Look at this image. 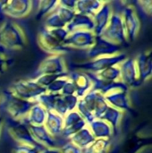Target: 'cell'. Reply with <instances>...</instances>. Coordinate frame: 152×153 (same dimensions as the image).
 <instances>
[{
    "instance_id": "1",
    "label": "cell",
    "mask_w": 152,
    "mask_h": 153,
    "mask_svg": "<svg viewBox=\"0 0 152 153\" xmlns=\"http://www.w3.org/2000/svg\"><path fill=\"white\" fill-rule=\"evenodd\" d=\"M108 107L109 105L106 101L104 95L90 90L82 98L79 99L75 110L88 125L94 120L101 119Z\"/></svg>"
},
{
    "instance_id": "2",
    "label": "cell",
    "mask_w": 152,
    "mask_h": 153,
    "mask_svg": "<svg viewBox=\"0 0 152 153\" xmlns=\"http://www.w3.org/2000/svg\"><path fill=\"white\" fill-rule=\"evenodd\" d=\"M79 99L75 95L66 96L61 93L46 92L39 96L36 102L40 104L47 111L55 112L65 117L68 113L76 109Z\"/></svg>"
},
{
    "instance_id": "3",
    "label": "cell",
    "mask_w": 152,
    "mask_h": 153,
    "mask_svg": "<svg viewBox=\"0 0 152 153\" xmlns=\"http://www.w3.org/2000/svg\"><path fill=\"white\" fill-rule=\"evenodd\" d=\"M68 34L65 29H50L45 27L39 31V45L47 53L61 56L71 50V48L64 45V41Z\"/></svg>"
},
{
    "instance_id": "4",
    "label": "cell",
    "mask_w": 152,
    "mask_h": 153,
    "mask_svg": "<svg viewBox=\"0 0 152 153\" xmlns=\"http://www.w3.org/2000/svg\"><path fill=\"white\" fill-rule=\"evenodd\" d=\"M0 103L4 110L10 116L11 119L22 120L25 118L30 108L37 103L22 100L13 94L9 90L1 92Z\"/></svg>"
},
{
    "instance_id": "5",
    "label": "cell",
    "mask_w": 152,
    "mask_h": 153,
    "mask_svg": "<svg viewBox=\"0 0 152 153\" xmlns=\"http://www.w3.org/2000/svg\"><path fill=\"white\" fill-rule=\"evenodd\" d=\"M0 45L12 50L23 48L26 38L22 28L13 22H4L0 27Z\"/></svg>"
},
{
    "instance_id": "6",
    "label": "cell",
    "mask_w": 152,
    "mask_h": 153,
    "mask_svg": "<svg viewBox=\"0 0 152 153\" xmlns=\"http://www.w3.org/2000/svg\"><path fill=\"white\" fill-rule=\"evenodd\" d=\"M7 90L16 97L31 102H36L39 96L47 92L46 88L39 85L33 79L16 81L13 82Z\"/></svg>"
},
{
    "instance_id": "7",
    "label": "cell",
    "mask_w": 152,
    "mask_h": 153,
    "mask_svg": "<svg viewBox=\"0 0 152 153\" xmlns=\"http://www.w3.org/2000/svg\"><path fill=\"white\" fill-rule=\"evenodd\" d=\"M127 56L125 53H118L116 55L110 56H102V57L90 59V61L82 64H77L75 67L82 70V72L98 74L108 68L118 65Z\"/></svg>"
},
{
    "instance_id": "8",
    "label": "cell",
    "mask_w": 152,
    "mask_h": 153,
    "mask_svg": "<svg viewBox=\"0 0 152 153\" xmlns=\"http://www.w3.org/2000/svg\"><path fill=\"white\" fill-rule=\"evenodd\" d=\"M7 129L8 133L11 135V137L18 143V144H25L39 148H44L43 146L39 145L32 137L31 133L28 127L27 123L24 121V119L22 120H13L10 119L7 123Z\"/></svg>"
},
{
    "instance_id": "9",
    "label": "cell",
    "mask_w": 152,
    "mask_h": 153,
    "mask_svg": "<svg viewBox=\"0 0 152 153\" xmlns=\"http://www.w3.org/2000/svg\"><path fill=\"white\" fill-rule=\"evenodd\" d=\"M100 36L118 46L128 42L124 22L120 13H112L108 25Z\"/></svg>"
},
{
    "instance_id": "10",
    "label": "cell",
    "mask_w": 152,
    "mask_h": 153,
    "mask_svg": "<svg viewBox=\"0 0 152 153\" xmlns=\"http://www.w3.org/2000/svg\"><path fill=\"white\" fill-rule=\"evenodd\" d=\"M66 72L67 69L63 56L60 55H51L40 63L38 69L35 71L32 79L41 75L58 74Z\"/></svg>"
},
{
    "instance_id": "11",
    "label": "cell",
    "mask_w": 152,
    "mask_h": 153,
    "mask_svg": "<svg viewBox=\"0 0 152 153\" xmlns=\"http://www.w3.org/2000/svg\"><path fill=\"white\" fill-rule=\"evenodd\" d=\"M32 8V2L28 0L0 1V14L12 18L26 16Z\"/></svg>"
},
{
    "instance_id": "12",
    "label": "cell",
    "mask_w": 152,
    "mask_h": 153,
    "mask_svg": "<svg viewBox=\"0 0 152 153\" xmlns=\"http://www.w3.org/2000/svg\"><path fill=\"white\" fill-rule=\"evenodd\" d=\"M120 14L122 16V20L124 22L127 41L131 42L136 39L139 33L141 28L140 20L134 8L129 4H125L123 7L122 13Z\"/></svg>"
},
{
    "instance_id": "13",
    "label": "cell",
    "mask_w": 152,
    "mask_h": 153,
    "mask_svg": "<svg viewBox=\"0 0 152 153\" xmlns=\"http://www.w3.org/2000/svg\"><path fill=\"white\" fill-rule=\"evenodd\" d=\"M117 67L120 72V81L129 89L136 88L141 85L134 58L126 57L117 65Z\"/></svg>"
},
{
    "instance_id": "14",
    "label": "cell",
    "mask_w": 152,
    "mask_h": 153,
    "mask_svg": "<svg viewBox=\"0 0 152 153\" xmlns=\"http://www.w3.org/2000/svg\"><path fill=\"white\" fill-rule=\"evenodd\" d=\"M120 46L114 44L102 36H96L94 44L90 48L88 49L87 56L90 59L102 57V56H110L119 53Z\"/></svg>"
},
{
    "instance_id": "15",
    "label": "cell",
    "mask_w": 152,
    "mask_h": 153,
    "mask_svg": "<svg viewBox=\"0 0 152 153\" xmlns=\"http://www.w3.org/2000/svg\"><path fill=\"white\" fill-rule=\"evenodd\" d=\"M95 34L90 30H75L68 34L64 45L69 48L89 49L95 41Z\"/></svg>"
},
{
    "instance_id": "16",
    "label": "cell",
    "mask_w": 152,
    "mask_h": 153,
    "mask_svg": "<svg viewBox=\"0 0 152 153\" xmlns=\"http://www.w3.org/2000/svg\"><path fill=\"white\" fill-rule=\"evenodd\" d=\"M74 15L75 12L73 10H69L60 6L58 3V6L54 10V12L47 16L46 27L50 29H65Z\"/></svg>"
},
{
    "instance_id": "17",
    "label": "cell",
    "mask_w": 152,
    "mask_h": 153,
    "mask_svg": "<svg viewBox=\"0 0 152 153\" xmlns=\"http://www.w3.org/2000/svg\"><path fill=\"white\" fill-rule=\"evenodd\" d=\"M86 126L87 123L82 117L76 110H73L64 117V126L61 135L64 138L70 139L73 134Z\"/></svg>"
},
{
    "instance_id": "18",
    "label": "cell",
    "mask_w": 152,
    "mask_h": 153,
    "mask_svg": "<svg viewBox=\"0 0 152 153\" xmlns=\"http://www.w3.org/2000/svg\"><path fill=\"white\" fill-rule=\"evenodd\" d=\"M68 79L73 84L75 90V96L78 99L82 98L91 90V82L88 75L82 71L69 72Z\"/></svg>"
},
{
    "instance_id": "19",
    "label": "cell",
    "mask_w": 152,
    "mask_h": 153,
    "mask_svg": "<svg viewBox=\"0 0 152 153\" xmlns=\"http://www.w3.org/2000/svg\"><path fill=\"white\" fill-rule=\"evenodd\" d=\"M112 13H113L110 4L108 2H104L100 9L92 17L94 22L93 33L95 34V36H100L103 33V31L108 25Z\"/></svg>"
},
{
    "instance_id": "20",
    "label": "cell",
    "mask_w": 152,
    "mask_h": 153,
    "mask_svg": "<svg viewBox=\"0 0 152 153\" xmlns=\"http://www.w3.org/2000/svg\"><path fill=\"white\" fill-rule=\"evenodd\" d=\"M27 125L31 133L32 137L39 145L47 149L56 148V143L54 137L47 132V130L45 128L44 126H31V125H29L28 123Z\"/></svg>"
},
{
    "instance_id": "21",
    "label": "cell",
    "mask_w": 152,
    "mask_h": 153,
    "mask_svg": "<svg viewBox=\"0 0 152 153\" xmlns=\"http://www.w3.org/2000/svg\"><path fill=\"white\" fill-rule=\"evenodd\" d=\"M136 67L138 71V77L140 84L146 82L151 77L152 57L151 51L141 53L135 59Z\"/></svg>"
},
{
    "instance_id": "22",
    "label": "cell",
    "mask_w": 152,
    "mask_h": 153,
    "mask_svg": "<svg viewBox=\"0 0 152 153\" xmlns=\"http://www.w3.org/2000/svg\"><path fill=\"white\" fill-rule=\"evenodd\" d=\"M108 104L120 111L132 112V106L128 91H115L104 96Z\"/></svg>"
},
{
    "instance_id": "23",
    "label": "cell",
    "mask_w": 152,
    "mask_h": 153,
    "mask_svg": "<svg viewBox=\"0 0 152 153\" xmlns=\"http://www.w3.org/2000/svg\"><path fill=\"white\" fill-rule=\"evenodd\" d=\"M65 30L68 33L73 32L75 30H90L93 31L94 30V22L92 17L85 14L76 13L71 22L65 27Z\"/></svg>"
},
{
    "instance_id": "24",
    "label": "cell",
    "mask_w": 152,
    "mask_h": 153,
    "mask_svg": "<svg viewBox=\"0 0 152 153\" xmlns=\"http://www.w3.org/2000/svg\"><path fill=\"white\" fill-rule=\"evenodd\" d=\"M44 126L52 136L61 135L64 126V117L55 112L47 111Z\"/></svg>"
},
{
    "instance_id": "25",
    "label": "cell",
    "mask_w": 152,
    "mask_h": 153,
    "mask_svg": "<svg viewBox=\"0 0 152 153\" xmlns=\"http://www.w3.org/2000/svg\"><path fill=\"white\" fill-rule=\"evenodd\" d=\"M95 139H110L113 136L111 126L105 121L97 119L87 125Z\"/></svg>"
},
{
    "instance_id": "26",
    "label": "cell",
    "mask_w": 152,
    "mask_h": 153,
    "mask_svg": "<svg viewBox=\"0 0 152 153\" xmlns=\"http://www.w3.org/2000/svg\"><path fill=\"white\" fill-rule=\"evenodd\" d=\"M103 1L99 0H79L76 1L74 12L76 13L89 15L93 17L103 5Z\"/></svg>"
},
{
    "instance_id": "27",
    "label": "cell",
    "mask_w": 152,
    "mask_h": 153,
    "mask_svg": "<svg viewBox=\"0 0 152 153\" xmlns=\"http://www.w3.org/2000/svg\"><path fill=\"white\" fill-rule=\"evenodd\" d=\"M122 117H123L122 111L109 106L108 109L106 110V112L104 113V115L102 116L100 120L107 122L112 128L113 136H116L120 128V123H121Z\"/></svg>"
},
{
    "instance_id": "28",
    "label": "cell",
    "mask_w": 152,
    "mask_h": 153,
    "mask_svg": "<svg viewBox=\"0 0 152 153\" xmlns=\"http://www.w3.org/2000/svg\"><path fill=\"white\" fill-rule=\"evenodd\" d=\"M47 111L39 103H36L28 113L27 117L23 118L26 123L31 126H44L47 118Z\"/></svg>"
},
{
    "instance_id": "29",
    "label": "cell",
    "mask_w": 152,
    "mask_h": 153,
    "mask_svg": "<svg viewBox=\"0 0 152 153\" xmlns=\"http://www.w3.org/2000/svg\"><path fill=\"white\" fill-rule=\"evenodd\" d=\"M69 140H70V143H73L75 146H77L82 151H83L87 147H89L96 139L92 135L88 126H86L81 131H79L78 133H76L75 134H73Z\"/></svg>"
},
{
    "instance_id": "30",
    "label": "cell",
    "mask_w": 152,
    "mask_h": 153,
    "mask_svg": "<svg viewBox=\"0 0 152 153\" xmlns=\"http://www.w3.org/2000/svg\"><path fill=\"white\" fill-rule=\"evenodd\" d=\"M95 78L102 82H113L116 81H120V72L116 66H113L108 68L100 73L93 74Z\"/></svg>"
},
{
    "instance_id": "31",
    "label": "cell",
    "mask_w": 152,
    "mask_h": 153,
    "mask_svg": "<svg viewBox=\"0 0 152 153\" xmlns=\"http://www.w3.org/2000/svg\"><path fill=\"white\" fill-rule=\"evenodd\" d=\"M37 13H36V19L39 20L44 16L49 15L58 6V1H37Z\"/></svg>"
},
{
    "instance_id": "32",
    "label": "cell",
    "mask_w": 152,
    "mask_h": 153,
    "mask_svg": "<svg viewBox=\"0 0 152 153\" xmlns=\"http://www.w3.org/2000/svg\"><path fill=\"white\" fill-rule=\"evenodd\" d=\"M111 146L110 139H96L82 153H108Z\"/></svg>"
},
{
    "instance_id": "33",
    "label": "cell",
    "mask_w": 152,
    "mask_h": 153,
    "mask_svg": "<svg viewBox=\"0 0 152 153\" xmlns=\"http://www.w3.org/2000/svg\"><path fill=\"white\" fill-rule=\"evenodd\" d=\"M68 74L69 72L66 73H63V74H47V75H41L39 77H37L33 80H35V82L40 85L43 88H47V86H49L52 82H54L56 80L59 79V78H63V77H68Z\"/></svg>"
},
{
    "instance_id": "34",
    "label": "cell",
    "mask_w": 152,
    "mask_h": 153,
    "mask_svg": "<svg viewBox=\"0 0 152 153\" xmlns=\"http://www.w3.org/2000/svg\"><path fill=\"white\" fill-rule=\"evenodd\" d=\"M67 81H68V77H63V78H59V79L56 80L54 82H52L49 86H47L46 88L47 92L60 93Z\"/></svg>"
},
{
    "instance_id": "35",
    "label": "cell",
    "mask_w": 152,
    "mask_h": 153,
    "mask_svg": "<svg viewBox=\"0 0 152 153\" xmlns=\"http://www.w3.org/2000/svg\"><path fill=\"white\" fill-rule=\"evenodd\" d=\"M43 150L45 149L25 144H17L15 147H13L12 153H40Z\"/></svg>"
},
{
    "instance_id": "36",
    "label": "cell",
    "mask_w": 152,
    "mask_h": 153,
    "mask_svg": "<svg viewBox=\"0 0 152 153\" xmlns=\"http://www.w3.org/2000/svg\"><path fill=\"white\" fill-rule=\"evenodd\" d=\"M60 153H82V151L72 143H67L59 149Z\"/></svg>"
},
{
    "instance_id": "37",
    "label": "cell",
    "mask_w": 152,
    "mask_h": 153,
    "mask_svg": "<svg viewBox=\"0 0 152 153\" xmlns=\"http://www.w3.org/2000/svg\"><path fill=\"white\" fill-rule=\"evenodd\" d=\"M63 95H66V96H72V95H75V90L73 87V84L72 83V82L68 79V81L66 82L65 85L64 86L62 91L60 92Z\"/></svg>"
},
{
    "instance_id": "38",
    "label": "cell",
    "mask_w": 152,
    "mask_h": 153,
    "mask_svg": "<svg viewBox=\"0 0 152 153\" xmlns=\"http://www.w3.org/2000/svg\"><path fill=\"white\" fill-rule=\"evenodd\" d=\"M138 5L141 6V9L142 10V12L148 15L151 14V1H138L137 2Z\"/></svg>"
},
{
    "instance_id": "39",
    "label": "cell",
    "mask_w": 152,
    "mask_h": 153,
    "mask_svg": "<svg viewBox=\"0 0 152 153\" xmlns=\"http://www.w3.org/2000/svg\"><path fill=\"white\" fill-rule=\"evenodd\" d=\"M8 65H9L8 58L2 52H0V74H3L5 72Z\"/></svg>"
},
{
    "instance_id": "40",
    "label": "cell",
    "mask_w": 152,
    "mask_h": 153,
    "mask_svg": "<svg viewBox=\"0 0 152 153\" xmlns=\"http://www.w3.org/2000/svg\"><path fill=\"white\" fill-rule=\"evenodd\" d=\"M59 3V5L60 6H63L66 9H69V10H73L75 9V4H76V1H73V0H62V1H58Z\"/></svg>"
},
{
    "instance_id": "41",
    "label": "cell",
    "mask_w": 152,
    "mask_h": 153,
    "mask_svg": "<svg viewBox=\"0 0 152 153\" xmlns=\"http://www.w3.org/2000/svg\"><path fill=\"white\" fill-rule=\"evenodd\" d=\"M40 153H60V152L59 149L56 148V149H45Z\"/></svg>"
},
{
    "instance_id": "42",
    "label": "cell",
    "mask_w": 152,
    "mask_h": 153,
    "mask_svg": "<svg viewBox=\"0 0 152 153\" xmlns=\"http://www.w3.org/2000/svg\"><path fill=\"white\" fill-rule=\"evenodd\" d=\"M3 122H4V119L3 117H0V134H1V132H2V127H3Z\"/></svg>"
},
{
    "instance_id": "43",
    "label": "cell",
    "mask_w": 152,
    "mask_h": 153,
    "mask_svg": "<svg viewBox=\"0 0 152 153\" xmlns=\"http://www.w3.org/2000/svg\"><path fill=\"white\" fill-rule=\"evenodd\" d=\"M0 98H1V92H0Z\"/></svg>"
}]
</instances>
